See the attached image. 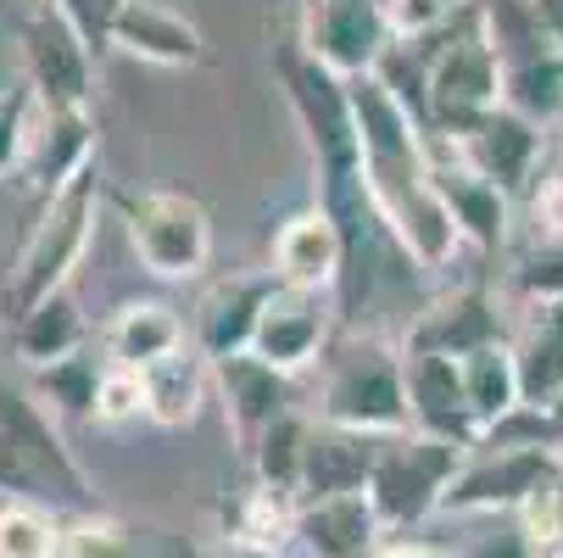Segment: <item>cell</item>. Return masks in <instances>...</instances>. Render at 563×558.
<instances>
[{"mask_svg": "<svg viewBox=\"0 0 563 558\" xmlns=\"http://www.w3.org/2000/svg\"><path fill=\"white\" fill-rule=\"evenodd\" d=\"M140 414H145V374L107 363V380H101V396H96V425H129Z\"/></svg>", "mask_w": 563, "mask_h": 558, "instance_id": "ab89813d", "label": "cell"}, {"mask_svg": "<svg viewBox=\"0 0 563 558\" xmlns=\"http://www.w3.org/2000/svg\"><path fill=\"white\" fill-rule=\"evenodd\" d=\"M514 525L525 530V541L536 547V558H563V463L519 503Z\"/></svg>", "mask_w": 563, "mask_h": 558, "instance_id": "836d02e7", "label": "cell"}, {"mask_svg": "<svg viewBox=\"0 0 563 558\" xmlns=\"http://www.w3.org/2000/svg\"><path fill=\"white\" fill-rule=\"evenodd\" d=\"M34 118H40V96L29 85L0 90V179L18 174L23 151H29V134H34Z\"/></svg>", "mask_w": 563, "mask_h": 558, "instance_id": "74e56055", "label": "cell"}, {"mask_svg": "<svg viewBox=\"0 0 563 558\" xmlns=\"http://www.w3.org/2000/svg\"><path fill=\"white\" fill-rule=\"evenodd\" d=\"M212 391L223 403V419L240 441V452H246L274 419H285L296 408V385L285 369L263 363L257 352H234V358H218L212 363Z\"/></svg>", "mask_w": 563, "mask_h": 558, "instance_id": "e0dca14e", "label": "cell"}, {"mask_svg": "<svg viewBox=\"0 0 563 558\" xmlns=\"http://www.w3.org/2000/svg\"><path fill=\"white\" fill-rule=\"evenodd\" d=\"M179 347H190L185 318H179L168 302H151V296L123 302L107 325H101V358H107L112 369L145 374V369H156L163 358H174Z\"/></svg>", "mask_w": 563, "mask_h": 558, "instance_id": "603a6c76", "label": "cell"}, {"mask_svg": "<svg viewBox=\"0 0 563 558\" xmlns=\"http://www.w3.org/2000/svg\"><path fill=\"white\" fill-rule=\"evenodd\" d=\"M23 85L40 96V107L51 112H90V90H96V67H90V45L78 34L56 0H34L23 29Z\"/></svg>", "mask_w": 563, "mask_h": 558, "instance_id": "9c48e42d", "label": "cell"}, {"mask_svg": "<svg viewBox=\"0 0 563 558\" xmlns=\"http://www.w3.org/2000/svg\"><path fill=\"white\" fill-rule=\"evenodd\" d=\"M503 107H514L530 123H563V56H525L503 67Z\"/></svg>", "mask_w": 563, "mask_h": 558, "instance_id": "4dcf8cb0", "label": "cell"}, {"mask_svg": "<svg viewBox=\"0 0 563 558\" xmlns=\"http://www.w3.org/2000/svg\"><path fill=\"white\" fill-rule=\"evenodd\" d=\"M457 369H463V391H468L479 436H492L503 419H514L525 408V385H519V363H514L508 341H492V347L457 358Z\"/></svg>", "mask_w": 563, "mask_h": 558, "instance_id": "4316f807", "label": "cell"}, {"mask_svg": "<svg viewBox=\"0 0 563 558\" xmlns=\"http://www.w3.org/2000/svg\"><path fill=\"white\" fill-rule=\"evenodd\" d=\"M0 503H45L73 514L96 508V486L62 441L56 414L18 385H0Z\"/></svg>", "mask_w": 563, "mask_h": 558, "instance_id": "7a4b0ae2", "label": "cell"}, {"mask_svg": "<svg viewBox=\"0 0 563 558\" xmlns=\"http://www.w3.org/2000/svg\"><path fill=\"white\" fill-rule=\"evenodd\" d=\"M90 168H96V123H90V112H51V107H40L29 151H23V163H18L12 179L23 190H34L40 201H51L73 179H85Z\"/></svg>", "mask_w": 563, "mask_h": 558, "instance_id": "ac0fdd59", "label": "cell"}, {"mask_svg": "<svg viewBox=\"0 0 563 558\" xmlns=\"http://www.w3.org/2000/svg\"><path fill=\"white\" fill-rule=\"evenodd\" d=\"M558 463H563V452H552V447H474L441 497V514H486V519L519 514V503Z\"/></svg>", "mask_w": 563, "mask_h": 558, "instance_id": "30bf717a", "label": "cell"}, {"mask_svg": "<svg viewBox=\"0 0 563 558\" xmlns=\"http://www.w3.org/2000/svg\"><path fill=\"white\" fill-rule=\"evenodd\" d=\"M0 558H62V519L45 503H0Z\"/></svg>", "mask_w": 563, "mask_h": 558, "instance_id": "1f68e13d", "label": "cell"}, {"mask_svg": "<svg viewBox=\"0 0 563 558\" xmlns=\"http://www.w3.org/2000/svg\"><path fill=\"white\" fill-rule=\"evenodd\" d=\"M508 285H514L519 307L563 302V247H530V252H519V263L508 269Z\"/></svg>", "mask_w": 563, "mask_h": 558, "instance_id": "8d00e7d4", "label": "cell"}, {"mask_svg": "<svg viewBox=\"0 0 563 558\" xmlns=\"http://www.w3.org/2000/svg\"><path fill=\"white\" fill-rule=\"evenodd\" d=\"M463 458H468L463 447L435 441V436H419V430L385 436L379 463H374V481H368V503H374L379 525L390 536H401V530L424 525L430 514H441V497L457 481Z\"/></svg>", "mask_w": 563, "mask_h": 558, "instance_id": "52a82bcc", "label": "cell"}, {"mask_svg": "<svg viewBox=\"0 0 563 558\" xmlns=\"http://www.w3.org/2000/svg\"><path fill=\"white\" fill-rule=\"evenodd\" d=\"M296 45L312 62L335 67L341 78H368L396 40H390V23L379 12V0H301Z\"/></svg>", "mask_w": 563, "mask_h": 558, "instance_id": "8fae6325", "label": "cell"}, {"mask_svg": "<svg viewBox=\"0 0 563 558\" xmlns=\"http://www.w3.org/2000/svg\"><path fill=\"white\" fill-rule=\"evenodd\" d=\"M379 12H385L396 45H413V40L446 34L457 18L474 12V0H379Z\"/></svg>", "mask_w": 563, "mask_h": 558, "instance_id": "e575fe53", "label": "cell"}, {"mask_svg": "<svg viewBox=\"0 0 563 558\" xmlns=\"http://www.w3.org/2000/svg\"><path fill=\"white\" fill-rule=\"evenodd\" d=\"M307 436H312V414H296V408H290L285 419H274V425L246 447L257 486L301 497V458H307Z\"/></svg>", "mask_w": 563, "mask_h": 558, "instance_id": "f546056e", "label": "cell"}, {"mask_svg": "<svg viewBox=\"0 0 563 558\" xmlns=\"http://www.w3.org/2000/svg\"><path fill=\"white\" fill-rule=\"evenodd\" d=\"M107 380V358L96 347H78L73 358L34 369V396L56 414V419H96V396Z\"/></svg>", "mask_w": 563, "mask_h": 558, "instance_id": "f1b7e54d", "label": "cell"}, {"mask_svg": "<svg viewBox=\"0 0 563 558\" xmlns=\"http://www.w3.org/2000/svg\"><path fill=\"white\" fill-rule=\"evenodd\" d=\"M112 51L134 56V62H156V67H201L207 62V40L190 18H179L163 0H129L123 18L112 23Z\"/></svg>", "mask_w": 563, "mask_h": 558, "instance_id": "cb8c5ba5", "label": "cell"}, {"mask_svg": "<svg viewBox=\"0 0 563 558\" xmlns=\"http://www.w3.org/2000/svg\"><path fill=\"white\" fill-rule=\"evenodd\" d=\"M196 558H290V547H263V541H246V536H218Z\"/></svg>", "mask_w": 563, "mask_h": 558, "instance_id": "7bdbcfd3", "label": "cell"}, {"mask_svg": "<svg viewBox=\"0 0 563 558\" xmlns=\"http://www.w3.org/2000/svg\"><path fill=\"white\" fill-rule=\"evenodd\" d=\"M441 145H446V140H441ZM452 151L463 156L474 174H486L497 190H508V196H525V190L541 179V174H536V163H541V123L519 118L514 107L486 112Z\"/></svg>", "mask_w": 563, "mask_h": 558, "instance_id": "d6986e66", "label": "cell"}, {"mask_svg": "<svg viewBox=\"0 0 563 558\" xmlns=\"http://www.w3.org/2000/svg\"><path fill=\"white\" fill-rule=\"evenodd\" d=\"M129 247L156 280H196L212 258V218L185 190H112Z\"/></svg>", "mask_w": 563, "mask_h": 558, "instance_id": "ba28073f", "label": "cell"}, {"mask_svg": "<svg viewBox=\"0 0 563 558\" xmlns=\"http://www.w3.org/2000/svg\"><path fill=\"white\" fill-rule=\"evenodd\" d=\"M78 347H85V313H78L73 291H56L51 302L29 307L18 325H12V352L29 369H51V363L73 358Z\"/></svg>", "mask_w": 563, "mask_h": 558, "instance_id": "83f0119b", "label": "cell"}, {"mask_svg": "<svg viewBox=\"0 0 563 558\" xmlns=\"http://www.w3.org/2000/svg\"><path fill=\"white\" fill-rule=\"evenodd\" d=\"M274 291H279L274 269H240V274H223L218 285H207V296L196 307V330H190L201 358L218 363V358H234V352H252L263 307L274 302Z\"/></svg>", "mask_w": 563, "mask_h": 558, "instance_id": "4fadbf2b", "label": "cell"}, {"mask_svg": "<svg viewBox=\"0 0 563 558\" xmlns=\"http://www.w3.org/2000/svg\"><path fill=\"white\" fill-rule=\"evenodd\" d=\"M274 73H279V90H285V101L296 112V129L307 134V151L318 163V185L357 174L363 151H357L352 78H341L324 62H312L301 45H279L274 51Z\"/></svg>", "mask_w": 563, "mask_h": 558, "instance_id": "8992f818", "label": "cell"}, {"mask_svg": "<svg viewBox=\"0 0 563 558\" xmlns=\"http://www.w3.org/2000/svg\"><path fill=\"white\" fill-rule=\"evenodd\" d=\"M508 347H514V363H519L525 408H547L552 396L563 391V302L525 307Z\"/></svg>", "mask_w": 563, "mask_h": 558, "instance_id": "d4e9b609", "label": "cell"}, {"mask_svg": "<svg viewBox=\"0 0 563 558\" xmlns=\"http://www.w3.org/2000/svg\"><path fill=\"white\" fill-rule=\"evenodd\" d=\"M312 419L363 430V436H401L408 419V374H401V347L374 330H346L324 352V380L312 396Z\"/></svg>", "mask_w": 563, "mask_h": 558, "instance_id": "3957f363", "label": "cell"}, {"mask_svg": "<svg viewBox=\"0 0 563 558\" xmlns=\"http://www.w3.org/2000/svg\"><path fill=\"white\" fill-rule=\"evenodd\" d=\"M374 558H457L452 547H435V541H413V536H390Z\"/></svg>", "mask_w": 563, "mask_h": 558, "instance_id": "ee69618b", "label": "cell"}, {"mask_svg": "<svg viewBox=\"0 0 563 558\" xmlns=\"http://www.w3.org/2000/svg\"><path fill=\"white\" fill-rule=\"evenodd\" d=\"M536 18H541V34L552 51H563V0H536Z\"/></svg>", "mask_w": 563, "mask_h": 558, "instance_id": "f6af8a7d", "label": "cell"}, {"mask_svg": "<svg viewBox=\"0 0 563 558\" xmlns=\"http://www.w3.org/2000/svg\"><path fill=\"white\" fill-rule=\"evenodd\" d=\"M457 558H536V547L525 541V530L514 525V514H503L486 536H474Z\"/></svg>", "mask_w": 563, "mask_h": 558, "instance_id": "b9f144b4", "label": "cell"}, {"mask_svg": "<svg viewBox=\"0 0 563 558\" xmlns=\"http://www.w3.org/2000/svg\"><path fill=\"white\" fill-rule=\"evenodd\" d=\"M352 112H357V151H363V190L396 247L413 258L419 274L452 269L463 234L435 190L430 134L424 123L401 107L379 78H352Z\"/></svg>", "mask_w": 563, "mask_h": 558, "instance_id": "6da1fadb", "label": "cell"}, {"mask_svg": "<svg viewBox=\"0 0 563 558\" xmlns=\"http://www.w3.org/2000/svg\"><path fill=\"white\" fill-rule=\"evenodd\" d=\"M385 541H390V530L379 525L368 492L318 497V503H301V514H296V547L307 558H374Z\"/></svg>", "mask_w": 563, "mask_h": 558, "instance_id": "7402d4cb", "label": "cell"}, {"mask_svg": "<svg viewBox=\"0 0 563 558\" xmlns=\"http://www.w3.org/2000/svg\"><path fill=\"white\" fill-rule=\"evenodd\" d=\"M492 341H508L503 330V307L486 285H457L446 296H435L430 307L413 313L401 352H441V358H468Z\"/></svg>", "mask_w": 563, "mask_h": 558, "instance_id": "9a60e30c", "label": "cell"}, {"mask_svg": "<svg viewBox=\"0 0 563 558\" xmlns=\"http://www.w3.org/2000/svg\"><path fill=\"white\" fill-rule=\"evenodd\" d=\"M379 447H385V436H363V430H341V425L312 419L307 458H301V503L368 492Z\"/></svg>", "mask_w": 563, "mask_h": 558, "instance_id": "44dd1931", "label": "cell"}, {"mask_svg": "<svg viewBox=\"0 0 563 558\" xmlns=\"http://www.w3.org/2000/svg\"><path fill=\"white\" fill-rule=\"evenodd\" d=\"M56 7H62V18H67L78 34H85L90 51H107V45H112V23L123 18L129 0H56Z\"/></svg>", "mask_w": 563, "mask_h": 558, "instance_id": "60d3db41", "label": "cell"}, {"mask_svg": "<svg viewBox=\"0 0 563 558\" xmlns=\"http://www.w3.org/2000/svg\"><path fill=\"white\" fill-rule=\"evenodd\" d=\"M541 414H547V425H552V436H558V447H563V391L552 396V403H547Z\"/></svg>", "mask_w": 563, "mask_h": 558, "instance_id": "bcb514c9", "label": "cell"}, {"mask_svg": "<svg viewBox=\"0 0 563 558\" xmlns=\"http://www.w3.org/2000/svg\"><path fill=\"white\" fill-rule=\"evenodd\" d=\"M96 218H101V174L90 168L85 179H73L62 196L45 201L34 234L18 252V263L7 269V280H0V318H7V325H18L29 307L67 291L73 269L85 263V252L96 241Z\"/></svg>", "mask_w": 563, "mask_h": 558, "instance_id": "277c9868", "label": "cell"}, {"mask_svg": "<svg viewBox=\"0 0 563 558\" xmlns=\"http://www.w3.org/2000/svg\"><path fill=\"white\" fill-rule=\"evenodd\" d=\"M207 391H212V363L190 341L156 369H145V419H156L163 430H185V425H196Z\"/></svg>", "mask_w": 563, "mask_h": 558, "instance_id": "484cf974", "label": "cell"}, {"mask_svg": "<svg viewBox=\"0 0 563 558\" xmlns=\"http://www.w3.org/2000/svg\"><path fill=\"white\" fill-rule=\"evenodd\" d=\"M525 207H530V247H563V168L541 174L525 190Z\"/></svg>", "mask_w": 563, "mask_h": 558, "instance_id": "f35d334b", "label": "cell"}, {"mask_svg": "<svg viewBox=\"0 0 563 558\" xmlns=\"http://www.w3.org/2000/svg\"><path fill=\"white\" fill-rule=\"evenodd\" d=\"M335 296H324V291H290V285H279L274 291V302L263 307V325H257V341H252V352L263 358V363H274V369H285V374H301L307 363H318L330 352V341H335Z\"/></svg>", "mask_w": 563, "mask_h": 558, "instance_id": "7c38bea8", "label": "cell"}, {"mask_svg": "<svg viewBox=\"0 0 563 558\" xmlns=\"http://www.w3.org/2000/svg\"><path fill=\"white\" fill-rule=\"evenodd\" d=\"M346 274V234L324 207H301L274 234V280L290 291H324L335 296Z\"/></svg>", "mask_w": 563, "mask_h": 558, "instance_id": "ffe728a7", "label": "cell"}, {"mask_svg": "<svg viewBox=\"0 0 563 558\" xmlns=\"http://www.w3.org/2000/svg\"><path fill=\"white\" fill-rule=\"evenodd\" d=\"M296 514H301V497L252 486L246 503L234 508V536L263 541V547H285V541H296Z\"/></svg>", "mask_w": 563, "mask_h": 558, "instance_id": "d6a6232c", "label": "cell"}, {"mask_svg": "<svg viewBox=\"0 0 563 558\" xmlns=\"http://www.w3.org/2000/svg\"><path fill=\"white\" fill-rule=\"evenodd\" d=\"M430 163H435V190L463 234V247L474 252H503L514 234V196L497 190L486 174H474L463 156L441 140H430Z\"/></svg>", "mask_w": 563, "mask_h": 558, "instance_id": "2e32d148", "label": "cell"}, {"mask_svg": "<svg viewBox=\"0 0 563 558\" xmlns=\"http://www.w3.org/2000/svg\"><path fill=\"white\" fill-rule=\"evenodd\" d=\"M62 558H140V552L118 519L90 508V514L62 519Z\"/></svg>", "mask_w": 563, "mask_h": 558, "instance_id": "d590c367", "label": "cell"}, {"mask_svg": "<svg viewBox=\"0 0 563 558\" xmlns=\"http://www.w3.org/2000/svg\"><path fill=\"white\" fill-rule=\"evenodd\" d=\"M430 45V96H424V134L457 145L486 112L503 107V56L474 12L457 18L446 34L424 40Z\"/></svg>", "mask_w": 563, "mask_h": 558, "instance_id": "5b68a950", "label": "cell"}, {"mask_svg": "<svg viewBox=\"0 0 563 558\" xmlns=\"http://www.w3.org/2000/svg\"><path fill=\"white\" fill-rule=\"evenodd\" d=\"M401 374H408V419L419 436H435V441H452L463 452H474L479 441V425H474V408H468V391H463V369L457 358H441V352H401Z\"/></svg>", "mask_w": 563, "mask_h": 558, "instance_id": "5bb4252c", "label": "cell"}]
</instances>
